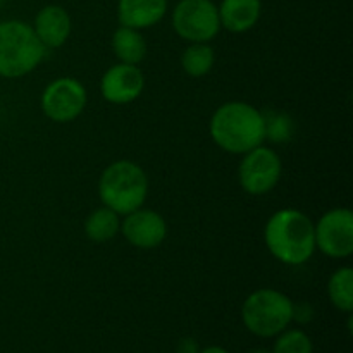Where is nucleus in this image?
Here are the masks:
<instances>
[{
  "label": "nucleus",
  "mask_w": 353,
  "mask_h": 353,
  "mask_svg": "<svg viewBox=\"0 0 353 353\" xmlns=\"http://www.w3.org/2000/svg\"><path fill=\"white\" fill-rule=\"evenodd\" d=\"M209 130L214 143L230 154L243 155L265 140L264 114L247 102H228L217 107Z\"/></svg>",
  "instance_id": "nucleus-1"
},
{
  "label": "nucleus",
  "mask_w": 353,
  "mask_h": 353,
  "mask_svg": "<svg viewBox=\"0 0 353 353\" xmlns=\"http://www.w3.org/2000/svg\"><path fill=\"white\" fill-rule=\"evenodd\" d=\"M269 252L286 265H302L316 252L314 223L296 209H281L271 216L264 230Z\"/></svg>",
  "instance_id": "nucleus-2"
},
{
  "label": "nucleus",
  "mask_w": 353,
  "mask_h": 353,
  "mask_svg": "<svg viewBox=\"0 0 353 353\" xmlns=\"http://www.w3.org/2000/svg\"><path fill=\"white\" fill-rule=\"evenodd\" d=\"M47 48L33 26L19 19L0 23V76L16 79L30 74L45 59Z\"/></svg>",
  "instance_id": "nucleus-3"
},
{
  "label": "nucleus",
  "mask_w": 353,
  "mask_h": 353,
  "mask_svg": "<svg viewBox=\"0 0 353 353\" xmlns=\"http://www.w3.org/2000/svg\"><path fill=\"white\" fill-rule=\"evenodd\" d=\"M148 195L147 172L131 161L112 162L103 169L99 181L102 203L119 216L143 207Z\"/></svg>",
  "instance_id": "nucleus-4"
},
{
  "label": "nucleus",
  "mask_w": 353,
  "mask_h": 353,
  "mask_svg": "<svg viewBox=\"0 0 353 353\" xmlns=\"http://www.w3.org/2000/svg\"><path fill=\"white\" fill-rule=\"evenodd\" d=\"M241 319L255 336H278L293 321V302L278 290H255L243 302Z\"/></svg>",
  "instance_id": "nucleus-5"
},
{
  "label": "nucleus",
  "mask_w": 353,
  "mask_h": 353,
  "mask_svg": "<svg viewBox=\"0 0 353 353\" xmlns=\"http://www.w3.org/2000/svg\"><path fill=\"white\" fill-rule=\"evenodd\" d=\"M172 28L190 43H209L221 30L217 6L212 0H179L172 12Z\"/></svg>",
  "instance_id": "nucleus-6"
},
{
  "label": "nucleus",
  "mask_w": 353,
  "mask_h": 353,
  "mask_svg": "<svg viewBox=\"0 0 353 353\" xmlns=\"http://www.w3.org/2000/svg\"><path fill=\"white\" fill-rule=\"evenodd\" d=\"M283 164L279 155L272 148L255 147L243 154V161L238 168V179L241 188L250 195H265L279 183Z\"/></svg>",
  "instance_id": "nucleus-7"
},
{
  "label": "nucleus",
  "mask_w": 353,
  "mask_h": 353,
  "mask_svg": "<svg viewBox=\"0 0 353 353\" xmlns=\"http://www.w3.org/2000/svg\"><path fill=\"white\" fill-rule=\"evenodd\" d=\"M316 248L331 259H347L353 254V214L350 209L327 210L314 224Z\"/></svg>",
  "instance_id": "nucleus-8"
},
{
  "label": "nucleus",
  "mask_w": 353,
  "mask_h": 353,
  "mask_svg": "<svg viewBox=\"0 0 353 353\" xmlns=\"http://www.w3.org/2000/svg\"><path fill=\"white\" fill-rule=\"evenodd\" d=\"M86 107V90L78 79L57 78L41 93V110L54 123H71Z\"/></svg>",
  "instance_id": "nucleus-9"
},
{
  "label": "nucleus",
  "mask_w": 353,
  "mask_h": 353,
  "mask_svg": "<svg viewBox=\"0 0 353 353\" xmlns=\"http://www.w3.org/2000/svg\"><path fill=\"white\" fill-rule=\"evenodd\" d=\"M119 231L133 247L152 250L165 240L168 224L159 212L140 207L124 216Z\"/></svg>",
  "instance_id": "nucleus-10"
},
{
  "label": "nucleus",
  "mask_w": 353,
  "mask_h": 353,
  "mask_svg": "<svg viewBox=\"0 0 353 353\" xmlns=\"http://www.w3.org/2000/svg\"><path fill=\"white\" fill-rule=\"evenodd\" d=\"M145 88V76L138 65L119 64L112 65L103 72L100 79V93L110 103L124 105L141 95Z\"/></svg>",
  "instance_id": "nucleus-11"
},
{
  "label": "nucleus",
  "mask_w": 353,
  "mask_h": 353,
  "mask_svg": "<svg viewBox=\"0 0 353 353\" xmlns=\"http://www.w3.org/2000/svg\"><path fill=\"white\" fill-rule=\"evenodd\" d=\"M33 30L45 48H59L71 34V17L61 6H45L34 16Z\"/></svg>",
  "instance_id": "nucleus-12"
},
{
  "label": "nucleus",
  "mask_w": 353,
  "mask_h": 353,
  "mask_svg": "<svg viewBox=\"0 0 353 353\" xmlns=\"http://www.w3.org/2000/svg\"><path fill=\"white\" fill-rule=\"evenodd\" d=\"M168 12V0H119L117 17L121 26L145 30L152 28Z\"/></svg>",
  "instance_id": "nucleus-13"
},
{
  "label": "nucleus",
  "mask_w": 353,
  "mask_h": 353,
  "mask_svg": "<svg viewBox=\"0 0 353 353\" xmlns=\"http://www.w3.org/2000/svg\"><path fill=\"white\" fill-rule=\"evenodd\" d=\"M221 28L231 33H245L257 24L262 12L261 0H223L217 7Z\"/></svg>",
  "instance_id": "nucleus-14"
},
{
  "label": "nucleus",
  "mask_w": 353,
  "mask_h": 353,
  "mask_svg": "<svg viewBox=\"0 0 353 353\" xmlns=\"http://www.w3.org/2000/svg\"><path fill=\"white\" fill-rule=\"evenodd\" d=\"M112 50L123 64L138 65L147 55V41L140 30L119 26L112 34Z\"/></svg>",
  "instance_id": "nucleus-15"
},
{
  "label": "nucleus",
  "mask_w": 353,
  "mask_h": 353,
  "mask_svg": "<svg viewBox=\"0 0 353 353\" xmlns=\"http://www.w3.org/2000/svg\"><path fill=\"white\" fill-rule=\"evenodd\" d=\"M119 214H116L112 209L105 205L93 210L85 221V234L88 236V240L95 241V243H103V241L112 240L119 233Z\"/></svg>",
  "instance_id": "nucleus-16"
},
{
  "label": "nucleus",
  "mask_w": 353,
  "mask_h": 353,
  "mask_svg": "<svg viewBox=\"0 0 353 353\" xmlns=\"http://www.w3.org/2000/svg\"><path fill=\"white\" fill-rule=\"evenodd\" d=\"M327 295L331 303L341 312L350 314L353 310V269L345 268L336 269L331 274L327 283Z\"/></svg>",
  "instance_id": "nucleus-17"
},
{
  "label": "nucleus",
  "mask_w": 353,
  "mask_h": 353,
  "mask_svg": "<svg viewBox=\"0 0 353 353\" xmlns=\"http://www.w3.org/2000/svg\"><path fill=\"white\" fill-rule=\"evenodd\" d=\"M216 62V54L209 43H192L183 50L181 68L192 78H202Z\"/></svg>",
  "instance_id": "nucleus-18"
},
{
  "label": "nucleus",
  "mask_w": 353,
  "mask_h": 353,
  "mask_svg": "<svg viewBox=\"0 0 353 353\" xmlns=\"http://www.w3.org/2000/svg\"><path fill=\"white\" fill-rule=\"evenodd\" d=\"M271 353H314V345L302 330H285L278 334Z\"/></svg>",
  "instance_id": "nucleus-19"
},
{
  "label": "nucleus",
  "mask_w": 353,
  "mask_h": 353,
  "mask_svg": "<svg viewBox=\"0 0 353 353\" xmlns=\"http://www.w3.org/2000/svg\"><path fill=\"white\" fill-rule=\"evenodd\" d=\"M265 119V138L281 143L292 137V121L286 114H271V117L264 116Z\"/></svg>",
  "instance_id": "nucleus-20"
},
{
  "label": "nucleus",
  "mask_w": 353,
  "mask_h": 353,
  "mask_svg": "<svg viewBox=\"0 0 353 353\" xmlns=\"http://www.w3.org/2000/svg\"><path fill=\"white\" fill-rule=\"evenodd\" d=\"M293 319H296L299 323H309L312 319V309L307 303H300V305L293 303Z\"/></svg>",
  "instance_id": "nucleus-21"
},
{
  "label": "nucleus",
  "mask_w": 353,
  "mask_h": 353,
  "mask_svg": "<svg viewBox=\"0 0 353 353\" xmlns=\"http://www.w3.org/2000/svg\"><path fill=\"white\" fill-rule=\"evenodd\" d=\"M199 345H196V341L193 340V338H185V340H181V343H179L178 347V353H199Z\"/></svg>",
  "instance_id": "nucleus-22"
},
{
  "label": "nucleus",
  "mask_w": 353,
  "mask_h": 353,
  "mask_svg": "<svg viewBox=\"0 0 353 353\" xmlns=\"http://www.w3.org/2000/svg\"><path fill=\"white\" fill-rule=\"evenodd\" d=\"M199 353H230L228 350H224L223 347H207L203 350H200Z\"/></svg>",
  "instance_id": "nucleus-23"
},
{
  "label": "nucleus",
  "mask_w": 353,
  "mask_h": 353,
  "mask_svg": "<svg viewBox=\"0 0 353 353\" xmlns=\"http://www.w3.org/2000/svg\"><path fill=\"white\" fill-rule=\"evenodd\" d=\"M252 353H271V352H268V350H254Z\"/></svg>",
  "instance_id": "nucleus-24"
},
{
  "label": "nucleus",
  "mask_w": 353,
  "mask_h": 353,
  "mask_svg": "<svg viewBox=\"0 0 353 353\" xmlns=\"http://www.w3.org/2000/svg\"><path fill=\"white\" fill-rule=\"evenodd\" d=\"M2 3H3V0H0V6H2Z\"/></svg>",
  "instance_id": "nucleus-25"
}]
</instances>
